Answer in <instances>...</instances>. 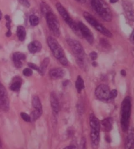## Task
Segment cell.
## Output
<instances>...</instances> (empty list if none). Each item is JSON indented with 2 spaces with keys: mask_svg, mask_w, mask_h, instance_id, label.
<instances>
[{
  "mask_svg": "<svg viewBox=\"0 0 134 149\" xmlns=\"http://www.w3.org/2000/svg\"><path fill=\"white\" fill-rule=\"evenodd\" d=\"M133 31L132 33V34H131V37H130V39H131V41H132V42H133Z\"/></svg>",
  "mask_w": 134,
  "mask_h": 149,
  "instance_id": "cell-38",
  "label": "cell"
},
{
  "mask_svg": "<svg viewBox=\"0 0 134 149\" xmlns=\"http://www.w3.org/2000/svg\"><path fill=\"white\" fill-rule=\"evenodd\" d=\"M42 113H43V111L35 109V111L32 112V113L31 114V116H30L31 120H32V121L36 120L37 119H38L39 117L41 116Z\"/></svg>",
  "mask_w": 134,
  "mask_h": 149,
  "instance_id": "cell-25",
  "label": "cell"
},
{
  "mask_svg": "<svg viewBox=\"0 0 134 149\" xmlns=\"http://www.w3.org/2000/svg\"><path fill=\"white\" fill-rule=\"evenodd\" d=\"M68 42L71 49L73 50L74 54L77 57V59L80 62L82 63L84 57V51L82 45L79 41L74 39H69L68 40Z\"/></svg>",
  "mask_w": 134,
  "mask_h": 149,
  "instance_id": "cell-7",
  "label": "cell"
},
{
  "mask_svg": "<svg viewBox=\"0 0 134 149\" xmlns=\"http://www.w3.org/2000/svg\"><path fill=\"white\" fill-rule=\"evenodd\" d=\"M56 8H57V10L61 17L64 18V20L66 21V22H67V24L70 26V27L73 29V30L75 32H77L79 31V27H78V24L74 22V21L72 20V18L70 17L69 16V13H68V11L66 10L65 8L64 7V6L61 3H58L56 4Z\"/></svg>",
  "mask_w": 134,
  "mask_h": 149,
  "instance_id": "cell-5",
  "label": "cell"
},
{
  "mask_svg": "<svg viewBox=\"0 0 134 149\" xmlns=\"http://www.w3.org/2000/svg\"><path fill=\"white\" fill-rule=\"evenodd\" d=\"M117 96V90H112L110 91L109 93V99H113Z\"/></svg>",
  "mask_w": 134,
  "mask_h": 149,
  "instance_id": "cell-32",
  "label": "cell"
},
{
  "mask_svg": "<svg viewBox=\"0 0 134 149\" xmlns=\"http://www.w3.org/2000/svg\"><path fill=\"white\" fill-rule=\"evenodd\" d=\"M103 127L105 131L109 132L112 129V119L111 118H105L101 122Z\"/></svg>",
  "mask_w": 134,
  "mask_h": 149,
  "instance_id": "cell-20",
  "label": "cell"
},
{
  "mask_svg": "<svg viewBox=\"0 0 134 149\" xmlns=\"http://www.w3.org/2000/svg\"><path fill=\"white\" fill-rule=\"evenodd\" d=\"M2 147V143H1V139H0V148Z\"/></svg>",
  "mask_w": 134,
  "mask_h": 149,
  "instance_id": "cell-41",
  "label": "cell"
},
{
  "mask_svg": "<svg viewBox=\"0 0 134 149\" xmlns=\"http://www.w3.org/2000/svg\"><path fill=\"white\" fill-rule=\"evenodd\" d=\"M18 1H19L20 3L24 7H29L30 6V4H29L28 0H18Z\"/></svg>",
  "mask_w": 134,
  "mask_h": 149,
  "instance_id": "cell-33",
  "label": "cell"
},
{
  "mask_svg": "<svg viewBox=\"0 0 134 149\" xmlns=\"http://www.w3.org/2000/svg\"><path fill=\"white\" fill-rule=\"evenodd\" d=\"M17 37L18 39H19L20 41H24L26 36V31L24 27H23L22 26H18L17 28Z\"/></svg>",
  "mask_w": 134,
  "mask_h": 149,
  "instance_id": "cell-19",
  "label": "cell"
},
{
  "mask_svg": "<svg viewBox=\"0 0 134 149\" xmlns=\"http://www.w3.org/2000/svg\"><path fill=\"white\" fill-rule=\"evenodd\" d=\"M28 66L30 69H33V70H35L36 71H39V68L37 67V65H36V64H34L33 63H28Z\"/></svg>",
  "mask_w": 134,
  "mask_h": 149,
  "instance_id": "cell-35",
  "label": "cell"
},
{
  "mask_svg": "<svg viewBox=\"0 0 134 149\" xmlns=\"http://www.w3.org/2000/svg\"><path fill=\"white\" fill-rule=\"evenodd\" d=\"M90 126L91 127V141L93 147L96 148L100 142V123L94 114H91L90 116Z\"/></svg>",
  "mask_w": 134,
  "mask_h": 149,
  "instance_id": "cell-3",
  "label": "cell"
},
{
  "mask_svg": "<svg viewBox=\"0 0 134 149\" xmlns=\"http://www.w3.org/2000/svg\"><path fill=\"white\" fill-rule=\"evenodd\" d=\"M23 74L24 75H25L26 77L31 76L32 74H33V71H32L31 69L30 68H26L23 70Z\"/></svg>",
  "mask_w": 134,
  "mask_h": 149,
  "instance_id": "cell-29",
  "label": "cell"
},
{
  "mask_svg": "<svg viewBox=\"0 0 134 149\" xmlns=\"http://www.w3.org/2000/svg\"><path fill=\"white\" fill-rule=\"evenodd\" d=\"M20 116H21V118H22L24 121L27 122H29L31 121L30 116H29L28 114H26L25 113H22L20 114Z\"/></svg>",
  "mask_w": 134,
  "mask_h": 149,
  "instance_id": "cell-28",
  "label": "cell"
},
{
  "mask_svg": "<svg viewBox=\"0 0 134 149\" xmlns=\"http://www.w3.org/2000/svg\"><path fill=\"white\" fill-rule=\"evenodd\" d=\"M41 9L43 14L45 16L46 15L47 13L52 11L50 7L47 3H42L41 4Z\"/></svg>",
  "mask_w": 134,
  "mask_h": 149,
  "instance_id": "cell-26",
  "label": "cell"
},
{
  "mask_svg": "<svg viewBox=\"0 0 134 149\" xmlns=\"http://www.w3.org/2000/svg\"><path fill=\"white\" fill-rule=\"evenodd\" d=\"M49 62H50L49 58H45V59L43 60V61L41 63V66H40V68H39V72L40 74H44L45 71H46L48 65L49 64Z\"/></svg>",
  "mask_w": 134,
  "mask_h": 149,
  "instance_id": "cell-22",
  "label": "cell"
},
{
  "mask_svg": "<svg viewBox=\"0 0 134 149\" xmlns=\"http://www.w3.org/2000/svg\"><path fill=\"white\" fill-rule=\"evenodd\" d=\"M90 56L92 60H96L98 58V54L96 52L93 51L90 54Z\"/></svg>",
  "mask_w": 134,
  "mask_h": 149,
  "instance_id": "cell-34",
  "label": "cell"
},
{
  "mask_svg": "<svg viewBox=\"0 0 134 149\" xmlns=\"http://www.w3.org/2000/svg\"><path fill=\"white\" fill-rule=\"evenodd\" d=\"M83 16H84L85 19L87 20V22L89 23L91 26H92L96 30H97L98 31H100V33L103 34L104 36H105L107 37H111L112 36L111 31L109 30H107V29L104 27L103 26L101 25L100 22H98V20H96L92 15H90L89 13L84 12L83 13Z\"/></svg>",
  "mask_w": 134,
  "mask_h": 149,
  "instance_id": "cell-4",
  "label": "cell"
},
{
  "mask_svg": "<svg viewBox=\"0 0 134 149\" xmlns=\"http://www.w3.org/2000/svg\"><path fill=\"white\" fill-rule=\"evenodd\" d=\"M121 74H122V76H126V71L124 70H122L121 71Z\"/></svg>",
  "mask_w": 134,
  "mask_h": 149,
  "instance_id": "cell-37",
  "label": "cell"
},
{
  "mask_svg": "<svg viewBox=\"0 0 134 149\" xmlns=\"http://www.w3.org/2000/svg\"><path fill=\"white\" fill-rule=\"evenodd\" d=\"M123 6H124V9L125 10L126 14L128 18H129L130 20H133V8L132 6L128 3H123Z\"/></svg>",
  "mask_w": 134,
  "mask_h": 149,
  "instance_id": "cell-18",
  "label": "cell"
},
{
  "mask_svg": "<svg viewBox=\"0 0 134 149\" xmlns=\"http://www.w3.org/2000/svg\"><path fill=\"white\" fill-rule=\"evenodd\" d=\"M21 85H22V79H20V77H15L11 84H10V88L13 91L18 92L20 89Z\"/></svg>",
  "mask_w": 134,
  "mask_h": 149,
  "instance_id": "cell-16",
  "label": "cell"
},
{
  "mask_svg": "<svg viewBox=\"0 0 134 149\" xmlns=\"http://www.w3.org/2000/svg\"><path fill=\"white\" fill-rule=\"evenodd\" d=\"M90 2L93 9L104 20L111 21L112 13L103 0H90Z\"/></svg>",
  "mask_w": 134,
  "mask_h": 149,
  "instance_id": "cell-2",
  "label": "cell"
},
{
  "mask_svg": "<svg viewBox=\"0 0 134 149\" xmlns=\"http://www.w3.org/2000/svg\"><path fill=\"white\" fill-rule=\"evenodd\" d=\"M59 61H60V62L64 66H67L68 65V61L67 60V58H66L65 56L60 58V59H59Z\"/></svg>",
  "mask_w": 134,
  "mask_h": 149,
  "instance_id": "cell-30",
  "label": "cell"
},
{
  "mask_svg": "<svg viewBox=\"0 0 134 149\" xmlns=\"http://www.w3.org/2000/svg\"><path fill=\"white\" fill-rule=\"evenodd\" d=\"M32 105H33L35 109L43 111L41 101H40L39 98L37 96H34L33 99H32Z\"/></svg>",
  "mask_w": 134,
  "mask_h": 149,
  "instance_id": "cell-21",
  "label": "cell"
},
{
  "mask_svg": "<svg viewBox=\"0 0 134 149\" xmlns=\"http://www.w3.org/2000/svg\"><path fill=\"white\" fill-rule=\"evenodd\" d=\"M1 18H2V13L1 11V10H0V20H1Z\"/></svg>",
  "mask_w": 134,
  "mask_h": 149,
  "instance_id": "cell-40",
  "label": "cell"
},
{
  "mask_svg": "<svg viewBox=\"0 0 134 149\" xmlns=\"http://www.w3.org/2000/svg\"><path fill=\"white\" fill-rule=\"evenodd\" d=\"M50 100L52 110L54 113H58L59 111H60V105H59V102L57 96H56V95L54 92L51 93V94H50Z\"/></svg>",
  "mask_w": 134,
  "mask_h": 149,
  "instance_id": "cell-13",
  "label": "cell"
},
{
  "mask_svg": "<svg viewBox=\"0 0 134 149\" xmlns=\"http://www.w3.org/2000/svg\"><path fill=\"white\" fill-rule=\"evenodd\" d=\"M0 107L5 111H8L9 109V102L7 93L1 82H0Z\"/></svg>",
  "mask_w": 134,
  "mask_h": 149,
  "instance_id": "cell-10",
  "label": "cell"
},
{
  "mask_svg": "<svg viewBox=\"0 0 134 149\" xmlns=\"http://www.w3.org/2000/svg\"><path fill=\"white\" fill-rule=\"evenodd\" d=\"M5 20H6V27L7 28V31H10V24H11V18L9 17V15H6L5 17Z\"/></svg>",
  "mask_w": 134,
  "mask_h": 149,
  "instance_id": "cell-27",
  "label": "cell"
},
{
  "mask_svg": "<svg viewBox=\"0 0 134 149\" xmlns=\"http://www.w3.org/2000/svg\"><path fill=\"white\" fill-rule=\"evenodd\" d=\"M79 30L80 31V33L82 35L83 37L89 42V43H92L94 42V37L93 34L91 32L89 28L87 27L84 24H83L82 22H79L78 23Z\"/></svg>",
  "mask_w": 134,
  "mask_h": 149,
  "instance_id": "cell-11",
  "label": "cell"
},
{
  "mask_svg": "<svg viewBox=\"0 0 134 149\" xmlns=\"http://www.w3.org/2000/svg\"><path fill=\"white\" fill-rule=\"evenodd\" d=\"M26 59V56L22 53L17 52H15L13 55V60L16 67L17 68H20L22 66V61Z\"/></svg>",
  "mask_w": 134,
  "mask_h": 149,
  "instance_id": "cell-12",
  "label": "cell"
},
{
  "mask_svg": "<svg viewBox=\"0 0 134 149\" xmlns=\"http://www.w3.org/2000/svg\"><path fill=\"white\" fill-rule=\"evenodd\" d=\"M75 87L77 90H78L79 93H80V92L82 91V90L84 88V81H83V79L80 76H79L77 77V79L75 82Z\"/></svg>",
  "mask_w": 134,
  "mask_h": 149,
  "instance_id": "cell-23",
  "label": "cell"
},
{
  "mask_svg": "<svg viewBox=\"0 0 134 149\" xmlns=\"http://www.w3.org/2000/svg\"><path fill=\"white\" fill-rule=\"evenodd\" d=\"M45 17H46L47 22L48 25H49V27L52 31L54 35L56 36V37L60 36V24H59L57 18L55 17V15L53 14L52 11L47 13L45 15Z\"/></svg>",
  "mask_w": 134,
  "mask_h": 149,
  "instance_id": "cell-6",
  "label": "cell"
},
{
  "mask_svg": "<svg viewBox=\"0 0 134 149\" xmlns=\"http://www.w3.org/2000/svg\"><path fill=\"white\" fill-rule=\"evenodd\" d=\"M29 21L30 24L33 26H36L39 24V18L36 15H32L29 18Z\"/></svg>",
  "mask_w": 134,
  "mask_h": 149,
  "instance_id": "cell-24",
  "label": "cell"
},
{
  "mask_svg": "<svg viewBox=\"0 0 134 149\" xmlns=\"http://www.w3.org/2000/svg\"><path fill=\"white\" fill-rule=\"evenodd\" d=\"M47 42L50 50L52 51V53L54 56L57 59H60L61 57L64 56V52L62 48L58 42L53 37H49L47 39Z\"/></svg>",
  "mask_w": 134,
  "mask_h": 149,
  "instance_id": "cell-8",
  "label": "cell"
},
{
  "mask_svg": "<svg viewBox=\"0 0 134 149\" xmlns=\"http://www.w3.org/2000/svg\"><path fill=\"white\" fill-rule=\"evenodd\" d=\"M119 0H110V2L111 3H117Z\"/></svg>",
  "mask_w": 134,
  "mask_h": 149,
  "instance_id": "cell-39",
  "label": "cell"
},
{
  "mask_svg": "<svg viewBox=\"0 0 134 149\" xmlns=\"http://www.w3.org/2000/svg\"><path fill=\"white\" fill-rule=\"evenodd\" d=\"M77 1H81V0H77Z\"/></svg>",
  "mask_w": 134,
  "mask_h": 149,
  "instance_id": "cell-42",
  "label": "cell"
},
{
  "mask_svg": "<svg viewBox=\"0 0 134 149\" xmlns=\"http://www.w3.org/2000/svg\"><path fill=\"white\" fill-rule=\"evenodd\" d=\"M131 98L126 97L122 103L121 107V126L124 132H126L129 128V122L131 114Z\"/></svg>",
  "mask_w": 134,
  "mask_h": 149,
  "instance_id": "cell-1",
  "label": "cell"
},
{
  "mask_svg": "<svg viewBox=\"0 0 134 149\" xmlns=\"http://www.w3.org/2000/svg\"><path fill=\"white\" fill-rule=\"evenodd\" d=\"M100 43L101 45V46L105 47V48H108L109 47H110V45L109 43V42L107 41L106 39H101L100 40Z\"/></svg>",
  "mask_w": 134,
  "mask_h": 149,
  "instance_id": "cell-31",
  "label": "cell"
},
{
  "mask_svg": "<svg viewBox=\"0 0 134 149\" xmlns=\"http://www.w3.org/2000/svg\"><path fill=\"white\" fill-rule=\"evenodd\" d=\"M28 48L29 52L31 53H33V54H35V53L38 52L41 50L42 45L39 41H34L28 45Z\"/></svg>",
  "mask_w": 134,
  "mask_h": 149,
  "instance_id": "cell-15",
  "label": "cell"
},
{
  "mask_svg": "<svg viewBox=\"0 0 134 149\" xmlns=\"http://www.w3.org/2000/svg\"><path fill=\"white\" fill-rule=\"evenodd\" d=\"M133 132L132 130H131L126 140L125 149H133Z\"/></svg>",
  "mask_w": 134,
  "mask_h": 149,
  "instance_id": "cell-17",
  "label": "cell"
},
{
  "mask_svg": "<svg viewBox=\"0 0 134 149\" xmlns=\"http://www.w3.org/2000/svg\"><path fill=\"white\" fill-rule=\"evenodd\" d=\"M81 145H82V149H86V140L84 138H82L81 141Z\"/></svg>",
  "mask_w": 134,
  "mask_h": 149,
  "instance_id": "cell-36",
  "label": "cell"
},
{
  "mask_svg": "<svg viewBox=\"0 0 134 149\" xmlns=\"http://www.w3.org/2000/svg\"><path fill=\"white\" fill-rule=\"evenodd\" d=\"M109 87L105 84H101L96 89L95 95L99 100H107L109 99Z\"/></svg>",
  "mask_w": 134,
  "mask_h": 149,
  "instance_id": "cell-9",
  "label": "cell"
},
{
  "mask_svg": "<svg viewBox=\"0 0 134 149\" xmlns=\"http://www.w3.org/2000/svg\"><path fill=\"white\" fill-rule=\"evenodd\" d=\"M50 77L54 79H58L62 78L65 74L64 71L61 68H56L50 70L49 72Z\"/></svg>",
  "mask_w": 134,
  "mask_h": 149,
  "instance_id": "cell-14",
  "label": "cell"
}]
</instances>
